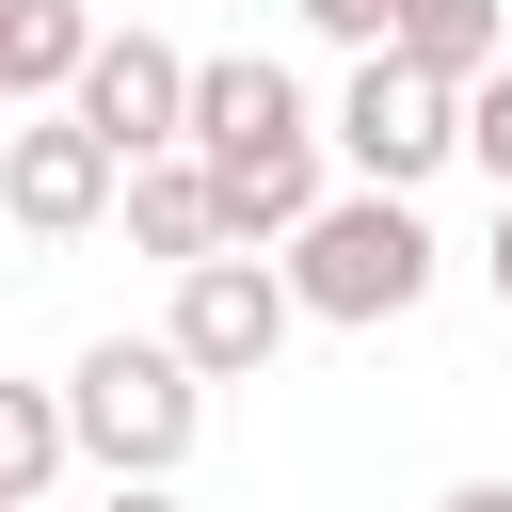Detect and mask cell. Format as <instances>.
Wrapping results in <instances>:
<instances>
[{
    "label": "cell",
    "mask_w": 512,
    "mask_h": 512,
    "mask_svg": "<svg viewBox=\"0 0 512 512\" xmlns=\"http://www.w3.org/2000/svg\"><path fill=\"white\" fill-rule=\"evenodd\" d=\"M192 160H208V208H224V256H256V240H288L336 176H320V112H304V80L272 64V48H208L192 64V128H176Z\"/></svg>",
    "instance_id": "1"
},
{
    "label": "cell",
    "mask_w": 512,
    "mask_h": 512,
    "mask_svg": "<svg viewBox=\"0 0 512 512\" xmlns=\"http://www.w3.org/2000/svg\"><path fill=\"white\" fill-rule=\"evenodd\" d=\"M432 224H416V192H320L304 224H288V304L304 320H336V336H368V320H416L432 304Z\"/></svg>",
    "instance_id": "2"
},
{
    "label": "cell",
    "mask_w": 512,
    "mask_h": 512,
    "mask_svg": "<svg viewBox=\"0 0 512 512\" xmlns=\"http://www.w3.org/2000/svg\"><path fill=\"white\" fill-rule=\"evenodd\" d=\"M64 432H80L96 480H176V464L208 448V384H192L160 336H96V352L64 368Z\"/></svg>",
    "instance_id": "3"
},
{
    "label": "cell",
    "mask_w": 512,
    "mask_h": 512,
    "mask_svg": "<svg viewBox=\"0 0 512 512\" xmlns=\"http://www.w3.org/2000/svg\"><path fill=\"white\" fill-rule=\"evenodd\" d=\"M320 144L352 160V192H432V176L464 160V80H432V64H400V48H352Z\"/></svg>",
    "instance_id": "4"
},
{
    "label": "cell",
    "mask_w": 512,
    "mask_h": 512,
    "mask_svg": "<svg viewBox=\"0 0 512 512\" xmlns=\"http://www.w3.org/2000/svg\"><path fill=\"white\" fill-rule=\"evenodd\" d=\"M288 320H304V304H288V272H272V256H192V272H176L160 352H176L192 384H256V368L288 352Z\"/></svg>",
    "instance_id": "5"
},
{
    "label": "cell",
    "mask_w": 512,
    "mask_h": 512,
    "mask_svg": "<svg viewBox=\"0 0 512 512\" xmlns=\"http://www.w3.org/2000/svg\"><path fill=\"white\" fill-rule=\"evenodd\" d=\"M64 112H80V128L112 144V160H160V144L192 128V48L128 16V32H96V48H80V80H64Z\"/></svg>",
    "instance_id": "6"
},
{
    "label": "cell",
    "mask_w": 512,
    "mask_h": 512,
    "mask_svg": "<svg viewBox=\"0 0 512 512\" xmlns=\"http://www.w3.org/2000/svg\"><path fill=\"white\" fill-rule=\"evenodd\" d=\"M112 176H128V160H112L80 112H16V128H0V224H16V240H96V224H112Z\"/></svg>",
    "instance_id": "7"
},
{
    "label": "cell",
    "mask_w": 512,
    "mask_h": 512,
    "mask_svg": "<svg viewBox=\"0 0 512 512\" xmlns=\"http://www.w3.org/2000/svg\"><path fill=\"white\" fill-rule=\"evenodd\" d=\"M112 208H128V256H160V272L224 256V208H208V160H192V144L128 160V176H112Z\"/></svg>",
    "instance_id": "8"
},
{
    "label": "cell",
    "mask_w": 512,
    "mask_h": 512,
    "mask_svg": "<svg viewBox=\"0 0 512 512\" xmlns=\"http://www.w3.org/2000/svg\"><path fill=\"white\" fill-rule=\"evenodd\" d=\"M384 48L432 64V80H496V64H512V0H400Z\"/></svg>",
    "instance_id": "9"
},
{
    "label": "cell",
    "mask_w": 512,
    "mask_h": 512,
    "mask_svg": "<svg viewBox=\"0 0 512 512\" xmlns=\"http://www.w3.org/2000/svg\"><path fill=\"white\" fill-rule=\"evenodd\" d=\"M64 464H80V432H64V384H0V512H32Z\"/></svg>",
    "instance_id": "10"
},
{
    "label": "cell",
    "mask_w": 512,
    "mask_h": 512,
    "mask_svg": "<svg viewBox=\"0 0 512 512\" xmlns=\"http://www.w3.org/2000/svg\"><path fill=\"white\" fill-rule=\"evenodd\" d=\"M464 160L512 192V64H496V80H464Z\"/></svg>",
    "instance_id": "11"
},
{
    "label": "cell",
    "mask_w": 512,
    "mask_h": 512,
    "mask_svg": "<svg viewBox=\"0 0 512 512\" xmlns=\"http://www.w3.org/2000/svg\"><path fill=\"white\" fill-rule=\"evenodd\" d=\"M288 16H304L320 48H384V16H400V0H288Z\"/></svg>",
    "instance_id": "12"
},
{
    "label": "cell",
    "mask_w": 512,
    "mask_h": 512,
    "mask_svg": "<svg viewBox=\"0 0 512 512\" xmlns=\"http://www.w3.org/2000/svg\"><path fill=\"white\" fill-rule=\"evenodd\" d=\"M480 288H496V320H512V192H496V240H480Z\"/></svg>",
    "instance_id": "13"
},
{
    "label": "cell",
    "mask_w": 512,
    "mask_h": 512,
    "mask_svg": "<svg viewBox=\"0 0 512 512\" xmlns=\"http://www.w3.org/2000/svg\"><path fill=\"white\" fill-rule=\"evenodd\" d=\"M432 512H512V480H448V496H432Z\"/></svg>",
    "instance_id": "14"
},
{
    "label": "cell",
    "mask_w": 512,
    "mask_h": 512,
    "mask_svg": "<svg viewBox=\"0 0 512 512\" xmlns=\"http://www.w3.org/2000/svg\"><path fill=\"white\" fill-rule=\"evenodd\" d=\"M96 512H176V480H112V496H96Z\"/></svg>",
    "instance_id": "15"
},
{
    "label": "cell",
    "mask_w": 512,
    "mask_h": 512,
    "mask_svg": "<svg viewBox=\"0 0 512 512\" xmlns=\"http://www.w3.org/2000/svg\"><path fill=\"white\" fill-rule=\"evenodd\" d=\"M0 112H16V0H0Z\"/></svg>",
    "instance_id": "16"
}]
</instances>
